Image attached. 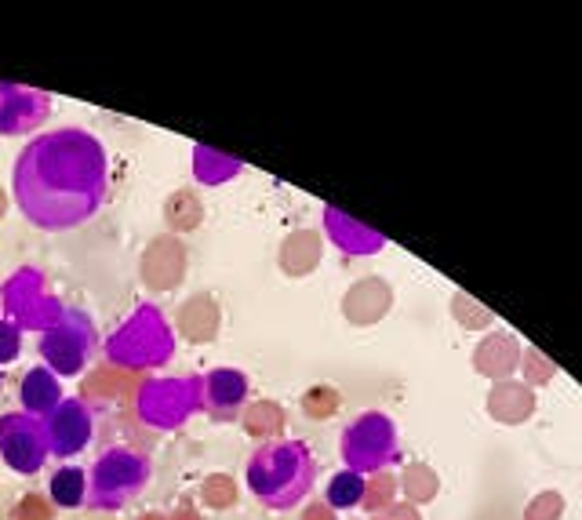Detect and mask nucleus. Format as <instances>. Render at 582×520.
Returning a JSON list of instances; mask_svg holds the SVG:
<instances>
[{
    "mask_svg": "<svg viewBox=\"0 0 582 520\" xmlns=\"http://www.w3.org/2000/svg\"><path fill=\"white\" fill-rule=\"evenodd\" d=\"M106 146L84 128H55L33 139L11 172L18 212L44 234L84 226L106 204Z\"/></svg>",
    "mask_w": 582,
    "mask_h": 520,
    "instance_id": "nucleus-1",
    "label": "nucleus"
},
{
    "mask_svg": "<svg viewBox=\"0 0 582 520\" xmlns=\"http://www.w3.org/2000/svg\"><path fill=\"white\" fill-rule=\"evenodd\" d=\"M244 477L266 510H291L309 495L317 481V459L302 441H270L248 459Z\"/></svg>",
    "mask_w": 582,
    "mask_h": 520,
    "instance_id": "nucleus-2",
    "label": "nucleus"
},
{
    "mask_svg": "<svg viewBox=\"0 0 582 520\" xmlns=\"http://www.w3.org/2000/svg\"><path fill=\"white\" fill-rule=\"evenodd\" d=\"M95 346H99L95 324L77 309L62 313V320H55L40 335V357L47 360V371H58V375H80L91 364Z\"/></svg>",
    "mask_w": 582,
    "mask_h": 520,
    "instance_id": "nucleus-3",
    "label": "nucleus"
},
{
    "mask_svg": "<svg viewBox=\"0 0 582 520\" xmlns=\"http://www.w3.org/2000/svg\"><path fill=\"white\" fill-rule=\"evenodd\" d=\"M146 481H150V463L135 452L113 448L91 470L88 503L91 506H124L131 495H139L146 488Z\"/></svg>",
    "mask_w": 582,
    "mask_h": 520,
    "instance_id": "nucleus-4",
    "label": "nucleus"
},
{
    "mask_svg": "<svg viewBox=\"0 0 582 520\" xmlns=\"http://www.w3.org/2000/svg\"><path fill=\"white\" fill-rule=\"evenodd\" d=\"M0 459L7 463V470L22 473V477L40 473L47 463V441H44L40 419H33L26 411L0 415Z\"/></svg>",
    "mask_w": 582,
    "mask_h": 520,
    "instance_id": "nucleus-5",
    "label": "nucleus"
},
{
    "mask_svg": "<svg viewBox=\"0 0 582 520\" xmlns=\"http://www.w3.org/2000/svg\"><path fill=\"white\" fill-rule=\"evenodd\" d=\"M44 441H47V455L55 459H73L80 455L88 444H91V433H95V415L84 400L77 397H62L44 419Z\"/></svg>",
    "mask_w": 582,
    "mask_h": 520,
    "instance_id": "nucleus-6",
    "label": "nucleus"
},
{
    "mask_svg": "<svg viewBox=\"0 0 582 520\" xmlns=\"http://www.w3.org/2000/svg\"><path fill=\"white\" fill-rule=\"evenodd\" d=\"M342 452H346V463H349L353 470H379V466L397 452L390 419H382V415H360V419L346 430Z\"/></svg>",
    "mask_w": 582,
    "mask_h": 520,
    "instance_id": "nucleus-7",
    "label": "nucleus"
},
{
    "mask_svg": "<svg viewBox=\"0 0 582 520\" xmlns=\"http://www.w3.org/2000/svg\"><path fill=\"white\" fill-rule=\"evenodd\" d=\"M248 400V379L234 368H219L204 379V408L215 419H237V411Z\"/></svg>",
    "mask_w": 582,
    "mask_h": 520,
    "instance_id": "nucleus-8",
    "label": "nucleus"
},
{
    "mask_svg": "<svg viewBox=\"0 0 582 520\" xmlns=\"http://www.w3.org/2000/svg\"><path fill=\"white\" fill-rule=\"evenodd\" d=\"M22 400H26V415L33 419H44L58 400H62V390H58V379L44 368H33L26 379H22Z\"/></svg>",
    "mask_w": 582,
    "mask_h": 520,
    "instance_id": "nucleus-9",
    "label": "nucleus"
},
{
    "mask_svg": "<svg viewBox=\"0 0 582 520\" xmlns=\"http://www.w3.org/2000/svg\"><path fill=\"white\" fill-rule=\"evenodd\" d=\"M55 506L62 510H80L88 506V473L80 466H58L51 473V484H47Z\"/></svg>",
    "mask_w": 582,
    "mask_h": 520,
    "instance_id": "nucleus-10",
    "label": "nucleus"
},
{
    "mask_svg": "<svg viewBox=\"0 0 582 520\" xmlns=\"http://www.w3.org/2000/svg\"><path fill=\"white\" fill-rule=\"evenodd\" d=\"M535 411V393L521 382H506L492 393V415L503 422H525Z\"/></svg>",
    "mask_w": 582,
    "mask_h": 520,
    "instance_id": "nucleus-11",
    "label": "nucleus"
},
{
    "mask_svg": "<svg viewBox=\"0 0 582 520\" xmlns=\"http://www.w3.org/2000/svg\"><path fill=\"white\" fill-rule=\"evenodd\" d=\"M517 357H521L517 338H514V335H495V338H488V342L481 346L477 368H481L484 375H506V371H514Z\"/></svg>",
    "mask_w": 582,
    "mask_h": 520,
    "instance_id": "nucleus-12",
    "label": "nucleus"
},
{
    "mask_svg": "<svg viewBox=\"0 0 582 520\" xmlns=\"http://www.w3.org/2000/svg\"><path fill=\"white\" fill-rule=\"evenodd\" d=\"M327 503L338 506V510L364 503V481H360L357 473H338V477L331 481V488H327Z\"/></svg>",
    "mask_w": 582,
    "mask_h": 520,
    "instance_id": "nucleus-13",
    "label": "nucleus"
},
{
    "mask_svg": "<svg viewBox=\"0 0 582 520\" xmlns=\"http://www.w3.org/2000/svg\"><path fill=\"white\" fill-rule=\"evenodd\" d=\"M561 514H565V499L557 492H543L528 503L525 520H561Z\"/></svg>",
    "mask_w": 582,
    "mask_h": 520,
    "instance_id": "nucleus-14",
    "label": "nucleus"
},
{
    "mask_svg": "<svg viewBox=\"0 0 582 520\" xmlns=\"http://www.w3.org/2000/svg\"><path fill=\"white\" fill-rule=\"evenodd\" d=\"M525 371H528V379H532V382H546V379H550L557 368H554V364H550L543 353H535V349H525Z\"/></svg>",
    "mask_w": 582,
    "mask_h": 520,
    "instance_id": "nucleus-15",
    "label": "nucleus"
},
{
    "mask_svg": "<svg viewBox=\"0 0 582 520\" xmlns=\"http://www.w3.org/2000/svg\"><path fill=\"white\" fill-rule=\"evenodd\" d=\"M15 353H18V331L7 328V324H0V364L15 360Z\"/></svg>",
    "mask_w": 582,
    "mask_h": 520,
    "instance_id": "nucleus-16",
    "label": "nucleus"
},
{
    "mask_svg": "<svg viewBox=\"0 0 582 520\" xmlns=\"http://www.w3.org/2000/svg\"><path fill=\"white\" fill-rule=\"evenodd\" d=\"M0 386H4V371H0Z\"/></svg>",
    "mask_w": 582,
    "mask_h": 520,
    "instance_id": "nucleus-17",
    "label": "nucleus"
}]
</instances>
